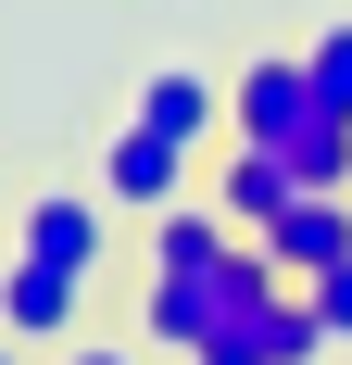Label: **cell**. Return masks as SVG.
Returning <instances> with one entry per match:
<instances>
[{
    "label": "cell",
    "mask_w": 352,
    "mask_h": 365,
    "mask_svg": "<svg viewBox=\"0 0 352 365\" xmlns=\"http://www.w3.org/2000/svg\"><path fill=\"white\" fill-rule=\"evenodd\" d=\"M277 290H289V277H277V252H264V240H214L202 264H151L139 328L164 340V353H189V365H202V353H227V340H239Z\"/></svg>",
    "instance_id": "cell-1"
},
{
    "label": "cell",
    "mask_w": 352,
    "mask_h": 365,
    "mask_svg": "<svg viewBox=\"0 0 352 365\" xmlns=\"http://www.w3.org/2000/svg\"><path fill=\"white\" fill-rule=\"evenodd\" d=\"M315 113H327V101H315V76H302V51H264V63H239V76H227V139L289 151Z\"/></svg>",
    "instance_id": "cell-2"
},
{
    "label": "cell",
    "mask_w": 352,
    "mask_h": 365,
    "mask_svg": "<svg viewBox=\"0 0 352 365\" xmlns=\"http://www.w3.org/2000/svg\"><path fill=\"white\" fill-rule=\"evenodd\" d=\"M189 164H202V151H176L164 126L126 113V139L101 151V202H113V215H164V202H189Z\"/></svg>",
    "instance_id": "cell-3"
},
{
    "label": "cell",
    "mask_w": 352,
    "mask_h": 365,
    "mask_svg": "<svg viewBox=\"0 0 352 365\" xmlns=\"http://www.w3.org/2000/svg\"><path fill=\"white\" fill-rule=\"evenodd\" d=\"M264 252H277V277H289V290H315L327 264H352V189H302V202L264 227Z\"/></svg>",
    "instance_id": "cell-4"
},
{
    "label": "cell",
    "mask_w": 352,
    "mask_h": 365,
    "mask_svg": "<svg viewBox=\"0 0 352 365\" xmlns=\"http://www.w3.org/2000/svg\"><path fill=\"white\" fill-rule=\"evenodd\" d=\"M101 202L88 189H38L26 215H13V252H38V264H63V277H101Z\"/></svg>",
    "instance_id": "cell-5"
},
{
    "label": "cell",
    "mask_w": 352,
    "mask_h": 365,
    "mask_svg": "<svg viewBox=\"0 0 352 365\" xmlns=\"http://www.w3.org/2000/svg\"><path fill=\"white\" fill-rule=\"evenodd\" d=\"M302 202V177H289V151H264V139H227V164H214V215L239 227V240H264V227Z\"/></svg>",
    "instance_id": "cell-6"
},
{
    "label": "cell",
    "mask_w": 352,
    "mask_h": 365,
    "mask_svg": "<svg viewBox=\"0 0 352 365\" xmlns=\"http://www.w3.org/2000/svg\"><path fill=\"white\" fill-rule=\"evenodd\" d=\"M76 302H88V277H63V264H38V252L0 264V340H63Z\"/></svg>",
    "instance_id": "cell-7"
},
{
    "label": "cell",
    "mask_w": 352,
    "mask_h": 365,
    "mask_svg": "<svg viewBox=\"0 0 352 365\" xmlns=\"http://www.w3.org/2000/svg\"><path fill=\"white\" fill-rule=\"evenodd\" d=\"M139 126H164L176 151H202V139H227V76H202V63H164L139 88Z\"/></svg>",
    "instance_id": "cell-8"
},
{
    "label": "cell",
    "mask_w": 352,
    "mask_h": 365,
    "mask_svg": "<svg viewBox=\"0 0 352 365\" xmlns=\"http://www.w3.org/2000/svg\"><path fill=\"white\" fill-rule=\"evenodd\" d=\"M327 353V315H315V290H277L264 315H252L227 353H202V365H315Z\"/></svg>",
    "instance_id": "cell-9"
},
{
    "label": "cell",
    "mask_w": 352,
    "mask_h": 365,
    "mask_svg": "<svg viewBox=\"0 0 352 365\" xmlns=\"http://www.w3.org/2000/svg\"><path fill=\"white\" fill-rule=\"evenodd\" d=\"M289 177L302 189H352V113H315V126L289 139Z\"/></svg>",
    "instance_id": "cell-10"
},
{
    "label": "cell",
    "mask_w": 352,
    "mask_h": 365,
    "mask_svg": "<svg viewBox=\"0 0 352 365\" xmlns=\"http://www.w3.org/2000/svg\"><path fill=\"white\" fill-rule=\"evenodd\" d=\"M302 76H315L327 113H352V26H315V38H302Z\"/></svg>",
    "instance_id": "cell-11"
},
{
    "label": "cell",
    "mask_w": 352,
    "mask_h": 365,
    "mask_svg": "<svg viewBox=\"0 0 352 365\" xmlns=\"http://www.w3.org/2000/svg\"><path fill=\"white\" fill-rule=\"evenodd\" d=\"M315 315H327V340H352V264H327V277H315Z\"/></svg>",
    "instance_id": "cell-12"
},
{
    "label": "cell",
    "mask_w": 352,
    "mask_h": 365,
    "mask_svg": "<svg viewBox=\"0 0 352 365\" xmlns=\"http://www.w3.org/2000/svg\"><path fill=\"white\" fill-rule=\"evenodd\" d=\"M63 365H139V353H113V340H63Z\"/></svg>",
    "instance_id": "cell-13"
},
{
    "label": "cell",
    "mask_w": 352,
    "mask_h": 365,
    "mask_svg": "<svg viewBox=\"0 0 352 365\" xmlns=\"http://www.w3.org/2000/svg\"><path fill=\"white\" fill-rule=\"evenodd\" d=\"M13 353H26V340H0V365H13Z\"/></svg>",
    "instance_id": "cell-14"
}]
</instances>
